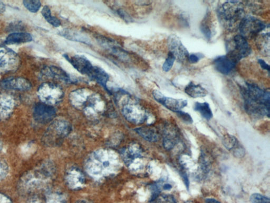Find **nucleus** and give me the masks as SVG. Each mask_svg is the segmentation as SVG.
Here are the masks:
<instances>
[{"label": "nucleus", "mask_w": 270, "mask_h": 203, "mask_svg": "<svg viewBox=\"0 0 270 203\" xmlns=\"http://www.w3.org/2000/svg\"><path fill=\"white\" fill-rule=\"evenodd\" d=\"M241 94L246 111L252 117L262 118L269 115V92L257 84L246 83L242 86Z\"/></svg>", "instance_id": "nucleus-1"}, {"label": "nucleus", "mask_w": 270, "mask_h": 203, "mask_svg": "<svg viewBox=\"0 0 270 203\" xmlns=\"http://www.w3.org/2000/svg\"><path fill=\"white\" fill-rule=\"evenodd\" d=\"M218 17L226 30L231 32L235 31L245 17L244 5L240 2H225L218 9Z\"/></svg>", "instance_id": "nucleus-2"}, {"label": "nucleus", "mask_w": 270, "mask_h": 203, "mask_svg": "<svg viewBox=\"0 0 270 203\" xmlns=\"http://www.w3.org/2000/svg\"><path fill=\"white\" fill-rule=\"evenodd\" d=\"M118 162L117 157L112 152L98 151L89 159L87 167L91 175L101 177L114 170Z\"/></svg>", "instance_id": "nucleus-3"}, {"label": "nucleus", "mask_w": 270, "mask_h": 203, "mask_svg": "<svg viewBox=\"0 0 270 203\" xmlns=\"http://www.w3.org/2000/svg\"><path fill=\"white\" fill-rule=\"evenodd\" d=\"M266 28V24L259 19L251 16H245L240 22L238 30L240 35L247 40L258 37Z\"/></svg>", "instance_id": "nucleus-4"}, {"label": "nucleus", "mask_w": 270, "mask_h": 203, "mask_svg": "<svg viewBox=\"0 0 270 203\" xmlns=\"http://www.w3.org/2000/svg\"><path fill=\"white\" fill-rule=\"evenodd\" d=\"M38 95L42 103L52 106L60 103L64 92L59 85L52 83H44L38 89Z\"/></svg>", "instance_id": "nucleus-5"}, {"label": "nucleus", "mask_w": 270, "mask_h": 203, "mask_svg": "<svg viewBox=\"0 0 270 203\" xmlns=\"http://www.w3.org/2000/svg\"><path fill=\"white\" fill-rule=\"evenodd\" d=\"M232 47H228L227 55L237 63L249 56L252 52L247 40L241 35L234 37Z\"/></svg>", "instance_id": "nucleus-6"}, {"label": "nucleus", "mask_w": 270, "mask_h": 203, "mask_svg": "<svg viewBox=\"0 0 270 203\" xmlns=\"http://www.w3.org/2000/svg\"><path fill=\"white\" fill-rule=\"evenodd\" d=\"M70 130L68 123L63 120H58L53 122L49 126L44 140L48 144H56L57 140L66 136Z\"/></svg>", "instance_id": "nucleus-7"}, {"label": "nucleus", "mask_w": 270, "mask_h": 203, "mask_svg": "<svg viewBox=\"0 0 270 203\" xmlns=\"http://www.w3.org/2000/svg\"><path fill=\"white\" fill-rule=\"evenodd\" d=\"M125 118L134 124H141L147 119L146 111L140 105L134 103H128L123 108Z\"/></svg>", "instance_id": "nucleus-8"}, {"label": "nucleus", "mask_w": 270, "mask_h": 203, "mask_svg": "<svg viewBox=\"0 0 270 203\" xmlns=\"http://www.w3.org/2000/svg\"><path fill=\"white\" fill-rule=\"evenodd\" d=\"M168 44L170 53L179 63H184L188 61L189 53L184 46L181 39L175 34L170 35L168 40Z\"/></svg>", "instance_id": "nucleus-9"}, {"label": "nucleus", "mask_w": 270, "mask_h": 203, "mask_svg": "<svg viewBox=\"0 0 270 203\" xmlns=\"http://www.w3.org/2000/svg\"><path fill=\"white\" fill-rule=\"evenodd\" d=\"M153 95L157 103L174 112L181 111L187 105L186 100L167 97L157 90L153 91Z\"/></svg>", "instance_id": "nucleus-10"}, {"label": "nucleus", "mask_w": 270, "mask_h": 203, "mask_svg": "<svg viewBox=\"0 0 270 203\" xmlns=\"http://www.w3.org/2000/svg\"><path fill=\"white\" fill-rule=\"evenodd\" d=\"M56 110L53 106L43 103L36 105L34 109V118L40 123H47L51 122L55 117Z\"/></svg>", "instance_id": "nucleus-11"}, {"label": "nucleus", "mask_w": 270, "mask_h": 203, "mask_svg": "<svg viewBox=\"0 0 270 203\" xmlns=\"http://www.w3.org/2000/svg\"><path fill=\"white\" fill-rule=\"evenodd\" d=\"M64 57L80 73L88 77L91 74L94 66L85 56L76 55L69 56L68 55H64Z\"/></svg>", "instance_id": "nucleus-12"}, {"label": "nucleus", "mask_w": 270, "mask_h": 203, "mask_svg": "<svg viewBox=\"0 0 270 203\" xmlns=\"http://www.w3.org/2000/svg\"><path fill=\"white\" fill-rule=\"evenodd\" d=\"M32 84L29 80L23 78H10L0 82V88L5 90L28 91Z\"/></svg>", "instance_id": "nucleus-13"}, {"label": "nucleus", "mask_w": 270, "mask_h": 203, "mask_svg": "<svg viewBox=\"0 0 270 203\" xmlns=\"http://www.w3.org/2000/svg\"><path fill=\"white\" fill-rule=\"evenodd\" d=\"M237 62L229 55L219 56L214 60L215 69L223 75H229L235 69Z\"/></svg>", "instance_id": "nucleus-14"}, {"label": "nucleus", "mask_w": 270, "mask_h": 203, "mask_svg": "<svg viewBox=\"0 0 270 203\" xmlns=\"http://www.w3.org/2000/svg\"><path fill=\"white\" fill-rule=\"evenodd\" d=\"M19 59L18 55L10 49L0 50V68L11 70L18 67Z\"/></svg>", "instance_id": "nucleus-15"}, {"label": "nucleus", "mask_w": 270, "mask_h": 203, "mask_svg": "<svg viewBox=\"0 0 270 203\" xmlns=\"http://www.w3.org/2000/svg\"><path fill=\"white\" fill-rule=\"evenodd\" d=\"M42 75L45 77L52 78L65 82H70L71 80L66 71L61 68L51 66L42 70Z\"/></svg>", "instance_id": "nucleus-16"}, {"label": "nucleus", "mask_w": 270, "mask_h": 203, "mask_svg": "<svg viewBox=\"0 0 270 203\" xmlns=\"http://www.w3.org/2000/svg\"><path fill=\"white\" fill-rule=\"evenodd\" d=\"M179 141V135L177 129L174 126L168 127L164 133L163 144L165 148L172 149Z\"/></svg>", "instance_id": "nucleus-17"}, {"label": "nucleus", "mask_w": 270, "mask_h": 203, "mask_svg": "<svg viewBox=\"0 0 270 203\" xmlns=\"http://www.w3.org/2000/svg\"><path fill=\"white\" fill-rule=\"evenodd\" d=\"M223 145L229 150H232L236 156L244 155L245 150L239 144L237 139L232 135H226L223 139Z\"/></svg>", "instance_id": "nucleus-18"}, {"label": "nucleus", "mask_w": 270, "mask_h": 203, "mask_svg": "<svg viewBox=\"0 0 270 203\" xmlns=\"http://www.w3.org/2000/svg\"><path fill=\"white\" fill-rule=\"evenodd\" d=\"M89 77L95 80L102 86L105 90L109 92L107 84L110 77L106 71H105L102 68L97 66H94L93 69Z\"/></svg>", "instance_id": "nucleus-19"}, {"label": "nucleus", "mask_w": 270, "mask_h": 203, "mask_svg": "<svg viewBox=\"0 0 270 203\" xmlns=\"http://www.w3.org/2000/svg\"><path fill=\"white\" fill-rule=\"evenodd\" d=\"M185 92L192 98L204 97L208 94L207 91L202 85L193 82L185 87Z\"/></svg>", "instance_id": "nucleus-20"}, {"label": "nucleus", "mask_w": 270, "mask_h": 203, "mask_svg": "<svg viewBox=\"0 0 270 203\" xmlns=\"http://www.w3.org/2000/svg\"><path fill=\"white\" fill-rule=\"evenodd\" d=\"M33 40L32 35L26 33H13L9 35L6 40L8 45L20 44V43L31 42Z\"/></svg>", "instance_id": "nucleus-21"}, {"label": "nucleus", "mask_w": 270, "mask_h": 203, "mask_svg": "<svg viewBox=\"0 0 270 203\" xmlns=\"http://www.w3.org/2000/svg\"><path fill=\"white\" fill-rule=\"evenodd\" d=\"M124 162L128 166H130L133 162L139 161L142 158L141 149L137 146L129 147L124 153Z\"/></svg>", "instance_id": "nucleus-22"}, {"label": "nucleus", "mask_w": 270, "mask_h": 203, "mask_svg": "<svg viewBox=\"0 0 270 203\" xmlns=\"http://www.w3.org/2000/svg\"><path fill=\"white\" fill-rule=\"evenodd\" d=\"M137 131L141 137L149 142H156L159 140V135L156 130L152 128H138Z\"/></svg>", "instance_id": "nucleus-23"}, {"label": "nucleus", "mask_w": 270, "mask_h": 203, "mask_svg": "<svg viewBox=\"0 0 270 203\" xmlns=\"http://www.w3.org/2000/svg\"><path fill=\"white\" fill-rule=\"evenodd\" d=\"M62 36L66 38L74 41H77L82 43L89 44V39L84 35L78 32L68 30H64L60 33Z\"/></svg>", "instance_id": "nucleus-24"}, {"label": "nucleus", "mask_w": 270, "mask_h": 203, "mask_svg": "<svg viewBox=\"0 0 270 203\" xmlns=\"http://www.w3.org/2000/svg\"><path fill=\"white\" fill-rule=\"evenodd\" d=\"M257 46L265 56L269 55V33L262 34L257 37Z\"/></svg>", "instance_id": "nucleus-25"}, {"label": "nucleus", "mask_w": 270, "mask_h": 203, "mask_svg": "<svg viewBox=\"0 0 270 203\" xmlns=\"http://www.w3.org/2000/svg\"><path fill=\"white\" fill-rule=\"evenodd\" d=\"M194 109L198 112L202 117L207 120H211L213 118V112L208 104L206 103H197L194 105Z\"/></svg>", "instance_id": "nucleus-26"}, {"label": "nucleus", "mask_w": 270, "mask_h": 203, "mask_svg": "<svg viewBox=\"0 0 270 203\" xmlns=\"http://www.w3.org/2000/svg\"><path fill=\"white\" fill-rule=\"evenodd\" d=\"M8 97H5L0 100V117L4 118L8 117L13 109V100Z\"/></svg>", "instance_id": "nucleus-27"}, {"label": "nucleus", "mask_w": 270, "mask_h": 203, "mask_svg": "<svg viewBox=\"0 0 270 203\" xmlns=\"http://www.w3.org/2000/svg\"><path fill=\"white\" fill-rule=\"evenodd\" d=\"M68 183L73 188H79L84 183V177L79 172L74 170L68 173L67 176Z\"/></svg>", "instance_id": "nucleus-28"}, {"label": "nucleus", "mask_w": 270, "mask_h": 203, "mask_svg": "<svg viewBox=\"0 0 270 203\" xmlns=\"http://www.w3.org/2000/svg\"><path fill=\"white\" fill-rule=\"evenodd\" d=\"M42 14L45 19L53 27H58L61 25V21L52 16L51 10L48 6L43 7Z\"/></svg>", "instance_id": "nucleus-29"}, {"label": "nucleus", "mask_w": 270, "mask_h": 203, "mask_svg": "<svg viewBox=\"0 0 270 203\" xmlns=\"http://www.w3.org/2000/svg\"><path fill=\"white\" fill-rule=\"evenodd\" d=\"M24 7L32 12H37L39 11L41 6V4L39 1H31V0H26L23 2Z\"/></svg>", "instance_id": "nucleus-30"}, {"label": "nucleus", "mask_w": 270, "mask_h": 203, "mask_svg": "<svg viewBox=\"0 0 270 203\" xmlns=\"http://www.w3.org/2000/svg\"><path fill=\"white\" fill-rule=\"evenodd\" d=\"M201 31L205 38L207 39H211L213 36V33L212 27L209 26V23L203 21L201 26Z\"/></svg>", "instance_id": "nucleus-31"}, {"label": "nucleus", "mask_w": 270, "mask_h": 203, "mask_svg": "<svg viewBox=\"0 0 270 203\" xmlns=\"http://www.w3.org/2000/svg\"><path fill=\"white\" fill-rule=\"evenodd\" d=\"M176 61L174 55L170 52L169 53L167 59L163 65V70L164 71L168 72L171 70Z\"/></svg>", "instance_id": "nucleus-32"}, {"label": "nucleus", "mask_w": 270, "mask_h": 203, "mask_svg": "<svg viewBox=\"0 0 270 203\" xmlns=\"http://www.w3.org/2000/svg\"><path fill=\"white\" fill-rule=\"evenodd\" d=\"M252 203H269V198L260 194H253L250 197Z\"/></svg>", "instance_id": "nucleus-33"}, {"label": "nucleus", "mask_w": 270, "mask_h": 203, "mask_svg": "<svg viewBox=\"0 0 270 203\" xmlns=\"http://www.w3.org/2000/svg\"><path fill=\"white\" fill-rule=\"evenodd\" d=\"M155 203H177L176 199L171 195H162L156 198Z\"/></svg>", "instance_id": "nucleus-34"}, {"label": "nucleus", "mask_w": 270, "mask_h": 203, "mask_svg": "<svg viewBox=\"0 0 270 203\" xmlns=\"http://www.w3.org/2000/svg\"><path fill=\"white\" fill-rule=\"evenodd\" d=\"M47 203H66V201L62 195L56 194L49 196Z\"/></svg>", "instance_id": "nucleus-35"}, {"label": "nucleus", "mask_w": 270, "mask_h": 203, "mask_svg": "<svg viewBox=\"0 0 270 203\" xmlns=\"http://www.w3.org/2000/svg\"><path fill=\"white\" fill-rule=\"evenodd\" d=\"M178 117L184 121L185 122L187 123H192L193 122V119L191 116L187 113H185L182 111L176 112Z\"/></svg>", "instance_id": "nucleus-36"}, {"label": "nucleus", "mask_w": 270, "mask_h": 203, "mask_svg": "<svg viewBox=\"0 0 270 203\" xmlns=\"http://www.w3.org/2000/svg\"><path fill=\"white\" fill-rule=\"evenodd\" d=\"M8 167L6 163L0 159V180L4 179L7 175Z\"/></svg>", "instance_id": "nucleus-37"}, {"label": "nucleus", "mask_w": 270, "mask_h": 203, "mask_svg": "<svg viewBox=\"0 0 270 203\" xmlns=\"http://www.w3.org/2000/svg\"><path fill=\"white\" fill-rule=\"evenodd\" d=\"M203 56L201 54H191L189 55L188 61L192 64L198 63L202 59Z\"/></svg>", "instance_id": "nucleus-38"}, {"label": "nucleus", "mask_w": 270, "mask_h": 203, "mask_svg": "<svg viewBox=\"0 0 270 203\" xmlns=\"http://www.w3.org/2000/svg\"><path fill=\"white\" fill-rule=\"evenodd\" d=\"M258 62L262 69L267 70L269 72V66L266 63H265L264 61L261 59H259L258 60Z\"/></svg>", "instance_id": "nucleus-39"}, {"label": "nucleus", "mask_w": 270, "mask_h": 203, "mask_svg": "<svg viewBox=\"0 0 270 203\" xmlns=\"http://www.w3.org/2000/svg\"><path fill=\"white\" fill-rule=\"evenodd\" d=\"M120 16H121L126 21L130 20V18L127 15V14L123 11L119 10L117 11Z\"/></svg>", "instance_id": "nucleus-40"}, {"label": "nucleus", "mask_w": 270, "mask_h": 203, "mask_svg": "<svg viewBox=\"0 0 270 203\" xmlns=\"http://www.w3.org/2000/svg\"><path fill=\"white\" fill-rule=\"evenodd\" d=\"M0 203H12L11 200L6 195L0 194Z\"/></svg>", "instance_id": "nucleus-41"}, {"label": "nucleus", "mask_w": 270, "mask_h": 203, "mask_svg": "<svg viewBox=\"0 0 270 203\" xmlns=\"http://www.w3.org/2000/svg\"><path fill=\"white\" fill-rule=\"evenodd\" d=\"M206 203H221L216 199L213 198H208L205 199Z\"/></svg>", "instance_id": "nucleus-42"}, {"label": "nucleus", "mask_w": 270, "mask_h": 203, "mask_svg": "<svg viewBox=\"0 0 270 203\" xmlns=\"http://www.w3.org/2000/svg\"><path fill=\"white\" fill-rule=\"evenodd\" d=\"M5 5L3 3L0 2V13L3 12L5 10Z\"/></svg>", "instance_id": "nucleus-43"}, {"label": "nucleus", "mask_w": 270, "mask_h": 203, "mask_svg": "<svg viewBox=\"0 0 270 203\" xmlns=\"http://www.w3.org/2000/svg\"><path fill=\"white\" fill-rule=\"evenodd\" d=\"M172 186L170 185L169 184H167L164 185V189L166 190H169L171 189Z\"/></svg>", "instance_id": "nucleus-44"}, {"label": "nucleus", "mask_w": 270, "mask_h": 203, "mask_svg": "<svg viewBox=\"0 0 270 203\" xmlns=\"http://www.w3.org/2000/svg\"><path fill=\"white\" fill-rule=\"evenodd\" d=\"M76 203H91V202H89L87 200H80L78 201Z\"/></svg>", "instance_id": "nucleus-45"}, {"label": "nucleus", "mask_w": 270, "mask_h": 203, "mask_svg": "<svg viewBox=\"0 0 270 203\" xmlns=\"http://www.w3.org/2000/svg\"><path fill=\"white\" fill-rule=\"evenodd\" d=\"M31 203H39V202H36V201H33V202H31Z\"/></svg>", "instance_id": "nucleus-46"}, {"label": "nucleus", "mask_w": 270, "mask_h": 203, "mask_svg": "<svg viewBox=\"0 0 270 203\" xmlns=\"http://www.w3.org/2000/svg\"><path fill=\"white\" fill-rule=\"evenodd\" d=\"M2 149V144L0 143V149Z\"/></svg>", "instance_id": "nucleus-47"}, {"label": "nucleus", "mask_w": 270, "mask_h": 203, "mask_svg": "<svg viewBox=\"0 0 270 203\" xmlns=\"http://www.w3.org/2000/svg\"><path fill=\"white\" fill-rule=\"evenodd\" d=\"M185 203H193V202H185Z\"/></svg>", "instance_id": "nucleus-48"}]
</instances>
